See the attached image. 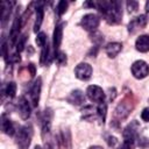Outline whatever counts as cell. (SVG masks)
I'll list each match as a JSON object with an SVG mask.
<instances>
[{"label":"cell","instance_id":"4fadbf2b","mask_svg":"<svg viewBox=\"0 0 149 149\" xmlns=\"http://www.w3.org/2000/svg\"><path fill=\"white\" fill-rule=\"evenodd\" d=\"M65 23L62 22V23H58L56 27H55V30H54V38H52V45H54V49H55V52L58 51V48L61 45V42H62V37H63V28H64Z\"/></svg>","mask_w":149,"mask_h":149},{"label":"cell","instance_id":"1f68e13d","mask_svg":"<svg viewBox=\"0 0 149 149\" xmlns=\"http://www.w3.org/2000/svg\"><path fill=\"white\" fill-rule=\"evenodd\" d=\"M141 119L146 122H149V107H146L141 113Z\"/></svg>","mask_w":149,"mask_h":149},{"label":"cell","instance_id":"e0dca14e","mask_svg":"<svg viewBox=\"0 0 149 149\" xmlns=\"http://www.w3.org/2000/svg\"><path fill=\"white\" fill-rule=\"evenodd\" d=\"M13 5H14V2H6V1L1 2V24H2V27H5L6 23L8 22Z\"/></svg>","mask_w":149,"mask_h":149},{"label":"cell","instance_id":"d6a6232c","mask_svg":"<svg viewBox=\"0 0 149 149\" xmlns=\"http://www.w3.org/2000/svg\"><path fill=\"white\" fill-rule=\"evenodd\" d=\"M107 140V143H108V146L109 147H113V146H115V143H116V139L114 137V136H111V135H108L107 137H106Z\"/></svg>","mask_w":149,"mask_h":149},{"label":"cell","instance_id":"484cf974","mask_svg":"<svg viewBox=\"0 0 149 149\" xmlns=\"http://www.w3.org/2000/svg\"><path fill=\"white\" fill-rule=\"evenodd\" d=\"M55 61L57 64L64 65V64H66V55L62 51H57V52H55Z\"/></svg>","mask_w":149,"mask_h":149},{"label":"cell","instance_id":"83f0119b","mask_svg":"<svg viewBox=\"0 0 149 149\" xmlns=\"http://www.w3.org/2000/svg\"><path fill=\"white\" fill-rule=\"evenodd\" d=\"M26 38H27L26 35L19 37V40H17V42H16V52H20V51L23 50L24 44H26Z\"/></svg>","mask_w":149,"mask_h":149},{"label":"cell","instance_id":"5b68a950","mask_svg":"<svg viewBox=\"0 0 149 149\" xmlns=\"http://www.w3.org/2000/svg\"><path fill=\"white\" fill-rule=\"evenodd\" d=\"M99 17L95 14H86L80 21V26L87 31H95L99 26Z\"/></svg>","mask_w":149,"mask_h":149},{"label":"cell","instance_id":"9c48e42d","mask_svg":"<svg viewBox=\"0 0 149 149\" xmlns=\"http://www.w3.org/2000/svg\"><path fill=\"white\" fill-rule=\"evenodd\" d=\"M147 22H148V16L144 15V14H143V15H140V16H137V17H134V19L129 22V24H128V31L133 34V33H135L136 30L144 28L146 24H147Z\"/></svg>","mask_w":149,"mask_h":149},{"label":"cell","instance_id":"9a60e30c","mask_svg":"<svg viewBox=\"0 0 149 149\" xmlns=\"http://www.w3.org/2000/svg\"><path fill=\"white\" fill-rule=\"evenodd\" d=\"M68 101H69L71 105L79 106V105H81V104L85 102V95H84V93H83L80 90H74V91H72V92L69 94Z\"/></svg>","mask_w":149,"mask_h":149},{"label":"cell","instance_id":"4dcf8cb0","mask_svg":"<svg viewBox=\"0 0 149 149\" xmlns=\"http://www.w3.org/2000/svg\"><path fill=\"white\" fill-rule=\"evenodd\" d=\"M20 55H19V52H15V54H13V55H10L9 56V58H8V62L9 63H19L20 62Z\"/></svg>","mask_w":149,"mask_h":149},{"label":"cell","instance_id":"3957f363","mask_svg":"<svg viewBox=\"0 0 149 149\" xmlns=\"http://www.w3.org/2000/svg\"><path fill=\"white\" fill-rule=\"evenodd\" d=\"M139 129H140V125L136 120L132 121L122 132V136H123V143L128 144L130 148H133L135 141L139 137Z\"/></svg>","mask_w":149,"mask_h":149},{"label":"cell","instance_id":"7402d4cb","mask_svg":"<svg viewBox=\"0 0 149 149\" xmlns=\"http://www.w3.org/2000/svg\"><path fill=\"white\" fill-rule=\"evenodd\" d=\"M128 113H129V107H126V104L125 102H121L116 107V109H115V116L119 118L120 120L121 119H125L128 115Z\"/></svg>","mask_w":149,"mask_h":149},{"label":"cell","instance_id":"8992f818","mask_svg":"<svg viewBox=\"0 0 149 149\" xmlns=\"http://www.w3.org/2000/svg\"><path fill=\"white\" fill-rule=\"evenodd\" d=\"M86 94H87V98L93 102H97V104L104 102L105 92L102 91L101 87H99L97 85H90L86 90Z\"/></svg>","mask_w":149,"mask_h":149},{"label":"cell","instance_id":"52a82bcc","mask_svg":"<svg viewBox=\"0 0 149 149\" xmlns=\"http://www.w3.org/2000/svg\"><path fill=\"white\" fill-rule=\"evenodd\" d=\"M74 74L80 80H87L92 76V66L87 63H80L76 66Z\"/></svg>","mask_w":149,"mask_h":149},{"label":"cell","instance_id":"ffe728a7","mask_svg":"<svg viewBox=\"0 0 149 149\" xmlns=\"http://www.w3.org/2000/svg\"><path fill=\"white\" fill-rule=\"evenodd\" d=\"M61 139H62V142H63V146L65 147V149H71V147H72V141H71L70 130H69L68 128L62 130Z\"/></svg>","mask_w":149,"mask_h":149},{"label":"cell","instance_id":"603a6c76","mask_svg":"<svg viewBox=\"0 0 149 149\" xmlns=\"http://www.w3.org/2000/svg\"><path fill=\"white\" fill-rule=\"evenodd\" d=\"M106 114H107V105L104 101V102H100L98 105V107H97V115H98V118L100 119V121L102 123L106 120Z\"/></svg>","mask_w":149,"mask_h":149},{"label":"cell","instance_id":"d6986e66","mask_svg":"<svg viewBox=\"0 0 149 149\" xmlns=\"http://www.w3.org/2000/svg\"><path fill=\"white\" fill-rule=\"evenodd\" d=\"M36 9V20H35V23H34V31L37 33L41 28V24L43 22V17H44V9H43V6L42 3H37V7L35 8Z\"/></svg>","mask_w":149,"mask_h":149},{"label":"cell","instance_id":"e575fe53","mask_svg":"<svg viewBox=\"0 0 149 149\" xmlns=\"http://www.w3.org/2000/svg\"><path fill=\"white\" fill-rule=\"evenodd\" d=\"M34 149H41V147H38V146H36V147H35Z\"/></svg>","mask_w":149,"mask_h":149},{"label":"cell","instance_id":"ba28073f","mask_svg":"<svg viewBox=\"0 0 149 149\" xmlns=\"http://www.w3.org/2000/svg\"><path fill=\"white\" fill-rule=\"evenodd\" d=\"M22 26V19L21 16H19V14L15 15L13 24H12V29L9 33V40H10V44L12 45H16V42L19 40V34H20V28Z\"/></svg>","mask_w":149,"mask_h":149},{"label":"cell","instance_id":"4316f807","mask_svg":"<svg viewBox=\"0 0 149 149\" xmlns=\"http://www.w3.org/2000/svg\"><path fill=\"white\" fill-rule=\"evenodd\" d=\"M136 142H137V146L140 147V148H148L149 147V139H147V137H144V136H139L137 137V140H136Z\"/></svg>","mask_w":149,"mask_h":149},{"label":"cell","instance_id":"cb8c5ba5","mask_svg":"<svg viewBox=\"0 0 149 149\" xmlns=\"http://www.w3.org/2000/svg\"><path fill=\"white\" fill-rule=\"evenodd\" d=\"M68 6H69L68 1H64V0L59 1V2L57 3V6H56V9H55L56 14H57V15H59V16H61V15H63V14L66 12Z\"/></svg>","mask_w":149,"mask_h":149},{"label":"cell","instance_id":"8fae6325","mask_svg":"<svg viewBox=\"0 0 149 149\" xmlns=\"http://www.w3.org/2000/svg\"><path fill=\"white\" fill-rule=\"evenodd\" d=\"M42 136H43L45 149H59V140L55 134L49 132V133L42 134Z\"/></svg>","mask_w":149,"mask_h":149},{"label":"cell","instance_id":"836d02e7","mask_svg":"<svg viewBox=\"0 0 149 149\" xmlns=\"http://www.w3.org/2000/svg\"><path fill=\"white\" fill-rule=\"evenodd\" d=\"M88 149H102L101 147H99V146H93V147H90Z\"/></svg>","mask_w":149,"mask_h":149},{"label":"cell","instance_id":"ac0fdd59","mask_svg":"<svg viewBox=\"0 0 149 149\" xmlns=\"http://www.w3.org/2000/svg\"><path fill=\"white\" fill-rule=\"evenodd\" d=\"M135 48L140 52L149 51V35H141L135 42Z\"/></svg>","mask_w":149,"mask_h":149},{"label":"cell","instance_id":"f1b7e54d","mask_svg":"<svg viewBox=\"0 0 149 149\" xmlns=\"http://www.w3.org/2000/svg\"><path fill=\"white\" fill-rule=\"evenodd\" d=\"M92 41L95 42L97 44H100L102 41H104V36L97 31H93V35H92Z\"/></svg>","mask_w":149,"mask_h":149},{"label":"cell","instance_id":"44dd1931","mask_svg":"<svg viewBox=\"0 0 149 149\" xmlns=\"http://www.w3.org/2000/svg\"><path fill=\"white\" fill-rule=\"evenodd\" d=\"M16 93V84L14 81H10L6 85V87L2 88V94L7 95L8 98H14Z\"/></svg>","mask_w":149,"mask_h":149},{"label":"cell","instance_id":"7a4b0ae2","mask_svg":"<svg viewBox=\"0 0 149 149\" xmlns=\"http://www.w3.org/2000/svg\"><path fill=\"white\" fill-rule=\"evenodd\" d=\"M33 137V128L29 125L20 127L15 133V142L19 149H28Z\"/></svg>","mask_w":149,"mask_h":149},{"label":"cell","instance_id":"5bb4252c","mask_svg":"<svg viewBox=\"0 0 149 149\" xmlns=\"http://www.w3.org/2000/svg\"><path fill=\"white\" fill-rule=\"evenodd\" d=\"M1 129L5 134H7L9 136L15 135V133H16L13 122L10 121V119L6 114H2V116H1Z\"/></svg>","mask_w":149,"mask_h":149},{"label":"cell","instance_id":"277c9868","mask_svg":"<svg viewBox=\"0 0 149 149\" xmlns=\"http://www.w3.org/2000/svg\"><path fill=\"white\" fill-rule=\"evenodd\" d=\"M132 73L136 79H143L149 74V65L144 61H136L132 64Z\"/></svg>","mask_w":149,"mask_h":149},{"label":"cell","instance_id":"6da1fadb","mask_svg":"<svg viewBox=\"0 0 149 149\" xmlns=\"http://www.w3.org/2000/svg\"><path fill=\"white\" fill-rule=\"evenodd\" d=\"M95 8L102 14L104 19L109 24H116L121 21L122 9L119 1H97Z\"/></svg>","mask_w":149,"mask_h":149},{"label":"cell","instance_id":"d4e9b609","mask_svg":"<svg viewBox=\"0 0 149 149\" xmlns=\"http://www.w3.org/2000/svg\"><path fill=\"white\" fill-rule=\"evenodd\" d=\"M36 44L40 47V48H44L48 43H47V36L44 33H38L37 36H36Z\"/></svg>","mask_w":149,"mask_h":149},{"label":"cell","instance_id":"7c38bea8","mask_svg":"<svg viewBox=\"0 0 149 149\" xmlns=\"http://www.w3.org/2000/svg\"><path fill=\"white\" fill-rule=\"evenodd\" d=\"M17 109L20 113V116L23 120H27L30 115V105L28 102V100L24 97H20L19 101H17Z\"/></svg>","mask_w":149,"mask_h":149},{"label":"cell","instance_id":"f546056e","mask_svg":"<svg viewBox=\"0 0 149 149\" xmlns=\"http://www.w3.org/2000/svg\"><path fill=\"white\" fill-rule=\"evenodd\" d=\"M137 2L136 1H128L127 2V9H128V12L129 13H133V12H135L136 9H137Z\"/></svg>","mask_w":149,"mask_h":149},{"label":"cell","instance_id":"2e32d148","mask_svg":"<svg viewBox=\"0 0 149 149\" xmlns=\"http://www.w3.org/2000/svg\"><path fill=\"white\" fill-rule=\"evenodd\" d=\"M122 50V44L119 43V42H112V43H108L106 47H105V52L107 54V56L109 58H114L116 57Z\"/></svg>","mask_w":149,"mask_h":149},{"label":"cell","instance_id":"30bf717a","mask_svg":"<svg viewBox=\"0 0 149 149\" xmlns=\"http://www.w3.org/2000/svg\"><path fill=\"white\" fill-rule=\"evenodd\" d=\"M41 87H42V80L41 78L38 77L33 86L30 87V91H29V95H30V101L33 104V106H37L38 104V100H40V93H41Z\"/></svg>","mask_w":149,"mask_h":149}]
</instances>
